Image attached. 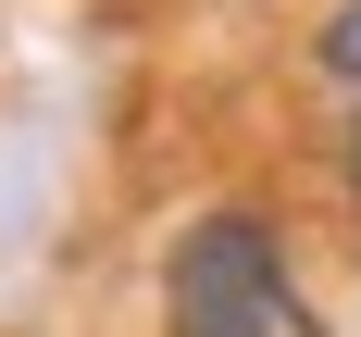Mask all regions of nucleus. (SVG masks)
I'll return each mask as SVG.
<instances>
[{
    "instance_id": "obj_1",
    "label": "nucleus",
    "mask_w": 361,
    "mask_h": 337,
    "mask_svg": "<svg viewBox=\"0 0 361 337\" xmlns=\"http://www.w3.org/2000/svg\"><path fill=\"white\" fill-rule=\"evenodd\" d=\"M287 300H299V262L262 200H212L162 237V337H250Z\"/></svg>"
},
{
    "instance_id": "obj_2",
    "label": "nucleus",
    "mask_w": 361,
    "mask_h": 337,
    "mask_svg": "<svg viewBox=\"0 0 361 337\" xmlns=\"http://www.w3.org/2000/svg\"><path fill=\"white\" fill-rule=\"evenodd\" d=\"M312 63H324L336 88H361V0H336L324 25H312Z\"/></svg>"
},
{
    "instance_id": "obj_3",
    "label": "nucleus",
    "mask_w": 361,
    "mask_h": 337,
    "mask_svg": "<svg viewBox=\"0 0 361 337\" xmlns=\"http://www.w3.org/2000/svg\"><path fill=\"white\" fill-rule=\"evenodd\" d=\"M250 337H324V312H312V300H287V312H274V325H250Z\"/></svg>"
},
{
    "instance_id": "obj_4",
    "label": "nucleus",
    "mask_w": 361,
    "mask_h": 337,
    "mask_svg": "<svg viewBox=\"0 0 361 337\" xmlns=\"http://www.w3.org/2000/svg\"><path fill=\"white\" fill-rule=\"evenodd\" d=\"M349 187H361V112H349Z\"/></svg>"
}]
</instances>
